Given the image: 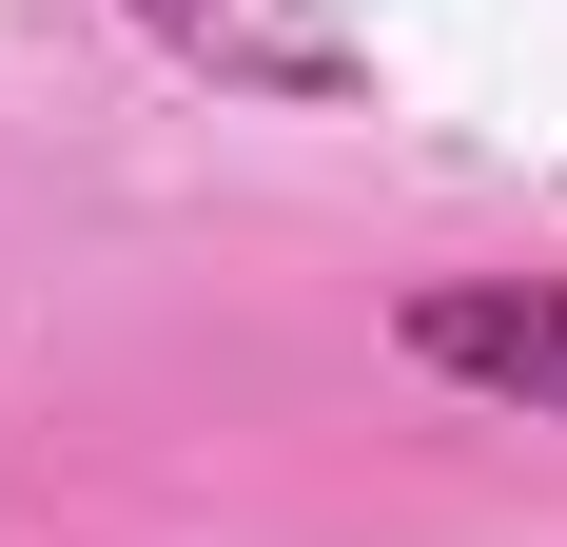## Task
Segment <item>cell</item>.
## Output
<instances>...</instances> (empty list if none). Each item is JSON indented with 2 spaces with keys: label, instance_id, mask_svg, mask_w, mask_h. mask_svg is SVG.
Returning a JSON list of instances; mask_svg holds the SVG:
<instances>
[{
  "label": "cell",
  "instance_id": "obj_2",
  "mask_svg": "<svg viewBox=\"0 0 567 547\" xmlns=\"http://www.w3.org/2000/svg\"><path fill=\"white\" fill-rule=\"evenodd\" d=\"M176 59H216V79H255V99H352L372 79V40L352 20H313V0H137Z\"/></svg>",
  "mask_w": 567,
  "mask_h": 547
},
{
  "label": "cell",
  "instance_id": "obj_1",
  "mask_svg": "<svg viewBox=\"0 0 567 547\" xmlns=\"http://www.w3.org/2000/svg\"><path fill=\"white\" fill-rule=\"evenodd\" d=\"M411 372L489 391V411H528V431H567V274H431L411 293Z\"/></svg>",
  "mask_w": 567,
  "mask_h": 547
}]
</instances>
